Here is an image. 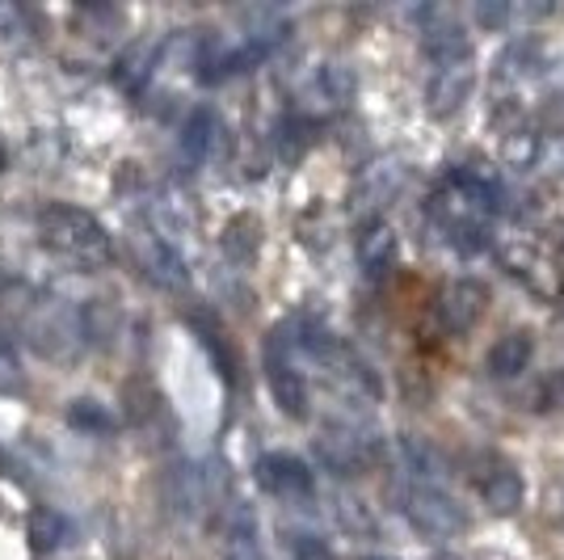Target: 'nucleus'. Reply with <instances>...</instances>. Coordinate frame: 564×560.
I'll use <instances>...</instances> for the list:
<instances>
[{
    "label": "nucleus",
    "mask_w": 564,
    "mask_h": 560,
    "mask_svg": "<svg viewBox=\"0 0 564 560\" xmlns=\"http://www.w3.org/2000/svg\"><path fill=\"white\" fill-rule=\"evenodd\" d=\"M358 257H362V266L371 274H383L392 266V257H397V236H392V228L388 224H371L367 233L358 236Z\"/></svg>",
    "instance_id": "nucleus-17"
},
{
    "label": "nucleus",
    "mask_w": 564,
    "mask_h": 560,
    "mask_svg": "<svg viewBox=\"0 0 564 560\" xmlns=\"http://www.w3.org/2000/svg\"><path fill=\"white\" fill-rule=\"evenodd\" d=\"M531 354H535V337L527 329H514L506 337H497L494 351H489V375L497 379H514L531 367Z\"/></svg>",
    "instance_id": "nucleus-12"
},
{
    "label": "nucleus",
    "mask_w": 564,
    "mask_h": 560,
    "mask_svg": "<svg viewBox=\"0 0 564 560\" xmlns=\"http://www.w3.org/2000/svg\"><path fill=\"white\" fill-rule=\"evenodd\" d=\"M68 421H72V426H80V430H97V434L115 426V418H110V413H106L97 400H72Z\"/></svg>",
    "instance_id": "nucleus-20"
},
{
    "label": "nucleus",
    "mask_w": 564,
    "mask_h": 560,
    "mask_svg": "<svg viewBox=\"0 0 564 560\" xmlns=\"http://www.w3.org/2000/svg\"><path fill=\"white\" fill-rule=\"evenodd\" d=\"M219 143H224V122H219V115H215L212 106L189 110V118L182 122V157L189 164H203L212 161Z\"/></svg>",
    "instance_id": "nucleus-9"
},
{
    "label": "nucleus",
    "mask_w": 564,
    "mask_h": 560,
    "mask_svg": "<svg viewBox=\"0 0 564 560\" xmlns=\"http://www.w3.org/2000/svg\"><path fill=\"white\" fill-rule=\"evenodd\" d=\"M471 85H476V72L468 64H451V68H434L430 85H425V110L434 118H451L464 101H468Z\"/></svg>",
    "instance_id": "nucleus-7"
},
{
    "label": "nucleus",
    "mask_w": 564,
    "mask_h": 560,
    "mask_svg": "<svg viewBox=\"0 0 564 560\" xmlns=\"http://www.w3.org/2000/svg\"><path fill=\"white\" fill-rule=\"evenodd\" d=\"M367 560H383V557H367Z\"/></svg>",
    "instance_id": "nucleus-27"
},
{
    "label": "nucleus",
    "mask_w": 564,
    "mask_h": 560,
    "mask_svg": "<svg viewBox=\"0 0 564 560\" xmlns=\"http://www.w3.org/2000/svg\"><path fill=\"white\" fill-rule=\"evenodd\" d=\"M547 122H552V127H564V97H556V101L547 106Z\"/></svg>",
    "instance_id": "nucleus-24"
},
{
    "label": "nucleus",
    "mask_w": 564,
    "mask_h": 560,
    "mask_svg": "<svg viewBox=\"0 0 564 560\" xmlns=\"http://www.w3.org/2000/svg\"><path fill=\"white\" fill-rule=\"evenodd\" d=\"M39 233H43V240L55 254L76 261V266H101L115 254L110 233L97 224L89 211L68 207V203H51V207L39 211Z\"/></svg>",
    "instance_id": "nucleus-1"
},
{
    "label": "nucleus",
    "mask_w": 564,
    "mask_h": 560,
    "mask_svg": "<svg viewBox=\"0 0 564 560\" xmlns=\"http://www.w3.org/2000/svg\"><path fill=\"white\" fill-rule=\"evenodd\" d=\"M316 460L337 472V476H354L371 464V443L350 430V426H329L321 439H316Z\"/></svg>",
    "instance_id": "nucleus-6"
},
{
    "label": "nucleus",
    "mask_w": 564,
    "mask_h": 560,
    "mask_svg": "<svg viewBox=\"0 0 564 560\" xmlns=\"http://www.w3.org/2000/svg\"><path fill=\"white\" fill-rule=\"evenodd\" d=\"M25 531H30V548H34L39 557H47V552L68 543L72 523L55 510V506H39V510L30 514V527H25Z\"/></svg>",
    "instance_id": "nucleus-15"
},
{
    "label": "nucleus",
    "mask_w": 564,
    "mask_h": 560,
    "mask_svg": "<svg viewBox=\"0 0 564 560\" xmlns=\"http://www.w3.org/2000/svg\"><path fill=\"white\" fill-rule=\"evenodd\" d=\"M480 497L494 514H514L522 510V497H527V485L510 464L494 467L485 481H480Z\"/></svg>",
    "instance_id": "nucleus-13"
},
{
    "label": "nucleus",
    "mask_w": 564,
    "mask_h": 560,
    "mask_svg": "<svg viewBox=\"0 0 564 560\" xmlns=\"http://www.w3.org/2000/svg\"><path fill=\"white\" fill-rule=\"evenodd\" d=\"M400 460H404V472H409V476H417V485L443 476V455L425 443V439L404 434V439H400Z\"/></svg>",
    "instance_id": "nucleus-16"
},
{
    "label": "nucleus",
    "mask_w": 564,
    "mask_h": 560,
    "mask_svg": "<svg viewBox=\"0 0 564 560\" xmlns=\"http://www.w3.org/2000/svg\"><path fill=\"white\" fill-rule=\"evenodd\" d=\"M265 375H270V392H274L282 413H286V418H307V384H304V375L291 367V358H286L282 329L279 333H270V346H265Z\"/></svg>",
    "instance_id": "nucleus-3"
},
{
    "label": "nucleus",
    "mask_w": 564,
    "mask_h": 560,
    "mask_svg": "<svg viewBox=\"0 0 564 560\" xmlns=\"http://www.w3.org/2000/svg\"><path fill=\"white\" fill-rule=\"evenodd\" d=\"M143 261H148V270H152V279H161L165 287H186V261L177 254V245L169 240V236H148V245H143Z\"/></svg>",
    "instance_id": "nucleus-14"
},
{
    "label": "nucleus",
    "mask_w": 564,
    "mask_h": 560,
    "mask_svg": "<svg viewBox=\"0 0 564 560\" xmlns=\"http://www.w3.org/2000/svg\"><path fill=\"white\" fill-rule=\"evenodd\" d=\"M404 514H409V523L425 539H455L468 531L464 506L455 497H447L443 489H434V485H413V489L404 493Z\"/></svg>",
    "instance_id": "nucleus-2"
},
{
    "label": "nucleus",
    "mask_w": 564,
    "mask_h": 560,
    "mask_svg": "<svg viewBox=\"0 0 564 560\" xmlns=\"http://www.w3.org/2000/svg\"><path fill=\"white\" fill-rule=\"evenodd\" d=\"M258 481L265 493H274L282 502H304L312 497V472L304 460L286 455V451H270L258 460Z\"/></svg>",
    "instance_id": "nucleus-5"
},
{
    "label": "nucleus",
    "mask_w": 564,
    "mask_h": 560,
    "mask_svg": "<svg viewBox=\"0 0 564 560\" xmlns=\"http://www.w3.org/2000/svg\"><path fill=\"white\" fill-rule=\"evenodd\" d=\"M228 560H261L258 527H253V514L249 510L232 514V527H228Z\"/></svg>",
    "instance_id": "nucleus-18"
},
{
    "label": "nucleus",
    "mask_w": 564,
    "mask_h": 560,
    "mask_svg": "<svg viewBox=\"0 0 564 560\" xmlns=\"http://www.w3.org/2000/svg\"><path fill=\"white\" fill-rule=\"evenodd\" d=\"M501 161L510 164V169H531V164L540 161V136L535 131H506L501 136Z\"/></svg>",
    "instance_id": "nucleus-19"
},
{
    "label": "nucleus",
    "mask_w": 564,
    "mask_h": 560,
    "mask_svg": "<svg viewBox=\"0 0 564 560\" xmlns=\"http://www.w3.org/2000/svg\"><path fill=\"white\" fill-rule=\"evenodd\" d=\"M476 22L497 30V25L510 22V4H476Z\"/></svg>",
    "instance_id": "nucleus-22"
},
{
    "label": "nucleus",
    "mask_w": 564,
    "mask_h": 560,
    "mask_svg": "<svg viewBox=\"0 0 564 560\" xmlns=\"http://www.w3.org/2000/svg\"><path fill=\"white\" fill-rule=\"evenodd\" d=\"M354 94V76L346 68H337V64H325V68L312 72V80L304 85V101L312 110H321V115H329L337 106H346Z\"/></svg>",
    "instance_id": "nucleus-10"
},
{
    "label": "nucleus",
    "mask_w": 564,
    "mask_h": 560,
    "mask_svg": "<svg viewBox=\"0 0 564 560\" xmlns=\"http://www.w3.org/2000/svg\"><path fill=\"white\" fill-rule=\"evenodd\" d=\"M0 34L4 39H22L25 34V13L9 0H0Z\"/></svg>",
    "instance_id": "nucleus-21"
},
{
    "label": "nucleus",
    "mask_w": 564,
    "mask_h": 560,
    "mask_svg": "<svg viewBox=\"0 0 564 560\" xmlns=\"http://www.w3.org/2000/svg\"><path fill=\"white\" fill-rule=\"evenodd\" d=\"M485 304H489V291H485L480 282L459 279V282H451L447 291H443L438 316H443V325H447L451 333H468V329L485 316Z\"/></svg>",
    "instance_id": "nucleus-8"
},
{
    "label": "nucleus",
    "mask_w": 564,
    "mask_h": 560,
    "mask_svg": "<svg viewBox=\"0 0 564 560\" xmlns=\"http://www.w3.org/2000/svg\"><path fill=\"white\" fill-rule=\"evenodd\" d=\"M4 161H9V157H4V148H0V173H4Z\"/></svg>",
    "instance_id": "nucleus-25"
},
{
    "label": "nucleus",
    "mask_w": 564,
    "mask_h": 560,
    "mask_svg": "<svg viewBox=\"0 0 564 560\" xmlns=\"http://www.w3.org/2000/svg\"><path fill=\"white\" fill-rule=\"evenodd\" d=\"M404 182H409V169H404L397 157L371 161L362 173H358V182H354V211L367 215V211L388 207L400 190H404Z\"/></svg>",
    "instance_id": "nucleus-4"
},
{
    "label": "nucleus",
    "mask_w": 564,
    "mask_h": 560,
    "mask_svg": "<svg viewBox=\"0 0 564 560\" xmlns=\"http://www.w3.org/2000/svg\"><path fill=\"white\" fill-rule=\"evenodd\" d=\"M0 379L4 384H18V358H13V351L0 342Z\"/></svg>",
    "instance_id": "nucleus-23"
},
{
    "label": "nucleus",
    "mask_w": 564,
    "mask_h": 560,
    "mask_svg": "<svg viewBox=\"0 0 564 560\" xmlns=\"http://www.w3.org/2000/svg\"><path fill=\"white\" fill-rule=\"evenodd\" d=\"M434 560H455V557H434Z\"/></svg>",
    "instance_id": "nucleus-26"
},
{
    "label": "nucleus",
    "mask_w": 564,
    "mask_h": 560,
    "mask_svg": "<svg viewBox=\"0 0 564 560\" xmlns=\"http://www.w3.org/2000/svg\"><path fill=\"white\" fill-rule=\"evenodd\" d=\"M422 47L430 55L434 68H451V64H468L471 60V43L468 34L455 22H434L422 30Z\"/></svg>",
    "instance_id": "nucleus-11"
}]
</instances>
